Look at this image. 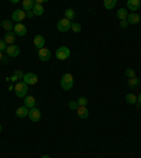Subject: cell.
I'll list each match as a JSON object with an SVG mask.
<instances>
[{
    "label": "cell",
    "instance_id": "4",
    "mask_svg": "<svg viewBox=\"0 0 141 158\" xmlns=\"http://www.w3.org/2000/svg\"><path fill=\"white\" fill-rule=\"evenodd\" d=\"M71 26H72V21H69V20H66L65 17H64V19H61L58 21L56 28H58V31H61V33H66V31L71 30Z\"/></svg>",
    "mask_w": 141,
    "mask_h": 158
},
{
    "label": "cell",
    "instance_id": "12",
    "mask_svg": "<svg viewBox=\"0 0 141 158\" xmlns=\"http://www.w3.org/2000/svg\"><path fill=\"white\" fill-rule=\"evenodd\" d=\"M16 34H14V31H9V33L4 34V43L7 44V45H13L14 43H16Z\"/></svg>",
    "mask_w": 141,
    "mask_h": 158
},
{
    "label": "cell",
    "instance_id": "33",
    "mask_svg": "<svg viewBox=\"0 0 141 158\" xmlns=\"http://www.w3.org/2000/svg\"><path fill=\"white\" fill-rule=\"evenodd\" d=\"M10 81H13V82H17V81H19V78H17L16 75H13L11 78H10Z\"/></svg>",
    "mask_w": 141,
    "mask_h": 158
},
{
    "label": "cell",
    "instance_id": "20",
    "mask_svg": "<svg viewBox=\"0 0 141 158\" xmlns=\"http://www.w3.org/2000/svg\"><path fill=\"white\" fill-rule=\"evenodd\" d=\"M34 4H35V2L34 0H24L23 2V9H24V11H31L33 10V7H34Z\"/></svg>",
    "mask_w": 141,
    "mask_h": 158
},
{
    "label": "cell",
    "instance_id": "7",
    "mask_svg": "<svg viewBox=\"0 0 141 158\" xmlns=\"http://www.w3.org/2000/svg\"><path fill=\"white\" fill-rule=\"evenodd\" d=\"M38 58H39V61H43V62L49 61V58H51V51H49L48 48H45V47L38 49Z\"/></svg>",
    "mask_w": 141,
    "mask_h": 158
},
{
    "label": "cell",
    "instance_id": "26",
    "mask_svg": "<svg viewBox=\"0 0 141 158\" xmlns=\"http://www.w3.org/2000/svg\"><path fill=\"white\" fill-rule=\"evenodd\" d=\"M124 75L127 76L128 79L135 78V71H134V69H133V68H127V69H126V71H124Z\"/></svg>",
    "mask_w": 141,
    "mask_h": 158
},
{
    "label": "cell",
    "instance_id": "5",
    "mask_svg": "<svg viewBox=\"0 0 141 158\" xmlns=\"http://www.w3.org/2000/svg\"><path fill=\"white\" fill-rule=\"evenodd\" d=\"M23 82L26 85H35L38 82V76L33 72H28V73H24V78H23Z\"/></svg>",
    "mask_w": 141,
    "mask_h": 158
},
{
    "label": "cell",
    "instance_id": "34",
    "mask_svg": "<svg viewBox=\"0 0 141 158\" xmlns=\"http://www.w3.org/2000/svg\"><path fill=\"white\" fill-rule=\"evenodd\" d=\"M138 105H141V93H140V95H138Z\"/></svg>",
    "mask_w": 141,
    "mask_h": 158
},
{
    "label": "cell",
    "instance_id": "16",
    "mask_svg": "<svg viewBox=\"0 0 141 158\" xmlns=\"http://www.w3.org/2000/svg\"><path fill=\"white\" fill-rule=\"evenodd\" d=\"M76 113H78L79 118H88V116H89V110L86 109V106H79L76 109Z\"/></svg>",
    "mask_w": 141,
    "mask_h": 158
},
{
    "label": "cell",
    "instance_id": "27",
    "mask_svg": "<svg viewBox=\"0 0 141 158\" xmlns=\"http://www.w3.org/2000/svg\"><path fill=\"white\" fill-rule=\"evenodd\" d=\"M71 30H72L73 33H81L82 27H81V24H78V23H72V26H71Z\"/></svg>",
    "mask_w": 141,
    "mask_h": 158
},
{
    "label": "cell",
    "instance_id": "31",
    "mask_svg": "<svg viewBox=\"0 0 141 158\" xmlns=\"http://www.w3.org/2000/svg\"><path fill=\"white\" fill-rule=\"evenodd\" d=\"M13 75H16L19 79H23L24 78V73H23V71H20V69H17V71H14V73Z\"/></svg>",
    "mask_w": 141,
    "mask_h": 158
},
{
    "label": "cell",
    "instance_id": "15",
    "mask_svg": "<svg viewBox=\"0 0 141 158\" xmlns=\"http://www.w3.org/2000/svg\"><path fill=\"white\" fill-rule=\"evenodd\" d=\"M138 7H140V0H127V9L130 11H137Z\"/></svg>",
    "mask_w": 141,
    "mask_h": 158
},
{
    "label": "cell",
    "instance_id": "37",
    "mask_svg": "<svg viewBox=\"0 0 141 158\" xmlns=\"http://www.w3.org/2000/svg\"><path fill=\"white\" fill-rule=\"evenodd\" d=\"M2 130H3V126H2V124H0V131H2Z\"/></svg>",
    "mask_w": 141,
    "mask_h": 158
},
{
    "label": "cell",
    "instance_id": "2",
    "mask_svg": "<svg viewBox=\"0 0 141 158\" xmlns=\"http://www.w3.org/2000/svg\"><path fill=\"white\" fill-rule=\"evenodd\" d=\"M73 86V76L71 73H65V75L61 78V88L64 90H71Z\"/></svg>",
    "mask_w": 141,
    "mask_h": 158
},
{
    "label": "cell",
    "instance_id": "30",
    "mask_svg": "<svg viewBox=\"0 0 141 158\" xmlns=\"http://www.w3.org/2000/svg\"><path fill=\"white\" fill-rule=\"evenodd\" d=\"M7 49V44L4 43V40H0V52H3Z\"/></svg>",
    "mask_w": 141,
    "mask_h": 158
},
{
    "label": "cell",
    "instance_id": "14",
    "mask_svg": "<svg viewBox=\"0 0 141 158\" xmlns=\"http://www.w3.org/2000/svg\"><path fill=\"white\" fill-rule=\"evenodd\" d=\"M140 21H141V17H140V14H137V13H130L127 16L128 24H138Z\"/></svg>",
    "mask_w": 141,
    "mask_h": 158
},
{
    "label": "cell",
    "instance_id": "8",
    "mask_svg": "<svg viewBox=\"0 0 141 158\" xmlns=\"http://www.w3.org/2000/svg\"><path fill=\"white\" fill-rule=\"evenodd\" d=\"M14 34L17 37H23L27 34V27L23 23H16L14 24Z\"/></svg>",
    "mask_w": 141,
    "mask_h": 158
},
{
    "label": "cell",
    "instance_id": "28",
    "mask_svg": "<svg viewBox=\"0 0 141 158\" xmlns=\"http://www.w3.org/2000/svg\"><path fill=\"white\" fill-rule=\"evenodd\" d=\"M68 107L71 109V110H76V109L79 107L78 100H71V102H69V105H68Z\"/></svg>",
    "mask_w": 141,
    "mask_h": 158
},
{
    "label": "cell",
    "instance_id": "39",
    "mask_svg": "<svg viewBox=\"0 0 141 158\" xmlns=\"http://www.w3.org/2000/svg\"><path fill=\"white\" fill-rule=\"evenodd\" d=\"M140 6H141V0H140Z\"/></svg>",
    "mask_w": 141,
    "mask_h": 158
},
{
    "label": "cell",
    "instance_id": "38",
    "mask_svg": "<svg viewBox=\"0 0 141 158\" xmlns=\"http://www.w3.org/2000/svg\"><path fill=\"white\" fill-rule=\"evenodd\" d=\"M0 27H2V21H0Z\"/></svg>",
    "mask_w": 141,
    "mask_h": 158
},
{
    "label": "cell",
    "instance_id": "35",
    "mask_svg": "<svg viewBox=\"0 0 141 158\" xmlns=\"http://www.w3.org/2000/svg\"><path fill=\"white\" fill-rule=\"evenodd\" d=\"M41 158H51V157H49V155H43Z\"/></svg>",
    "mask_w": 141,
    "mask_h": 158
},
{
    "label": "cell",
    "instance_id": "6",
    "mask_svg": "<svg viewBox=\"0 0 141 158\" xmlns=\"http://www.w3.org/2000/svg\"><path fill=\"white\" fill-rule=\"evenodd\" d=\"M27 13L24 11V10H14L13 14H11V19H13V21H16V23H21L24 19H26Z\"/></svg>",
    "mask_w": 141,
    "mask_h": 158
},
{
    "label": "cell",
    "instance_id": "10",
    "mask_svg": "<svg viewBox=\"0 0 141 158\" xmlns=\"http://www.w3.org/2000/svg\"><path fill=\"white\" fill-rule=\"evenodd\" d=\"M7 55L10 56V58H16V56L20 55V48L17 45H7V49H6Z\"/></svg>",
    "mask_w": 141,
    "mask_h": 158
},
{
    "label": "cell",
    "instance_id": "1",
    "mask_svg": "<svg viewBox=\"0 0 141 158\" xmlns=\"http://www.w3.org/2000/svg\"><path fill=\"white\" fill-rule=\"evenodd\" d=\"M14 93H16L17 98H26L27 93H28V85L21 81V82H17L14 86Z\"/></svg>",
    "mask_w": 141,
    "mask_h": 158
},
{
    "label": "cell",
    "instance_id": "21",
    "mask_svg": "<svg viewBox=\"0 0 141 158\" xmlns=\"http://www.w3.org/2000/svg\"><path fill=\"white\" fill-rule=\"evenodd\" d=\"M2 27L6 30L7 33H9V31H11V30L14 28V23L11 21V20H3V23H2Z\"/></svg>",
    "mask_w": 141,
    "mask_h": 158
},
{
    "label": "cell",
    "instance_id": "25",
    "mask_svg": "<svg viewBox=\"0 0 141 158\" xmlns=\"http://www.w3.org/2000/svg\"><path fill=\"white\" fill-rule=\"evenodd\" d=\"M65 19L69 20V21H72V20L75 19V11H73L72 9H66L65 10Z\"/></svg>",
    "mask_w": 141,
    "mask_h": 158
},
{
    "label": "cell",
    "instance_id": "32",
    "mask_svg": "<svg viewBox=\"0 0 141 158\" xmlns=\"http://www.w3.org/2000/svg\"><path fill=\"white\" fill-rule=\"evenodd\" d=\"M120 23H122V24H120V26H122L123 27V28H124V27H127V20H123V21H120Z\"/></svg>",
    "mask_w": 141,
    "mask_h": 158
},
{
    "label": "cell",
    "instance_id": "17",
    "mask_svg": "<svg viewBox=\"0 0 141 158\" xmlns=\"http://www.w3.org/2000/svg\"><path fill=\"white\" fill-rule=\"evenodd\" d=\"M28 112H30V109H27L26 106H21V107H19L16 110V116L20 117V118H24L26 116L28 117Z\"/></svg>",
    "mask_w": 141,
    "mask_h": 158
},
{
    "label": "cell",
    "instance_id": "23",
    "mask_svg": "<svg viewBox=\"0 0 141 158\" xmlns=\"http://www.w3.org/2000/svg\"><path fill=\"white\" fill-rule=\"evenodd\" d=\"M116 4H117V0H105V2H103V6H105V9H107V10L114 9Z\"/></svg>",
    "mask_w": 141,
    "mask_h": 158
},
{
    "label": "cell",
    "instance_id": "11",
    "mask_svg": "<svg viewBox=\"0 0 141 158\" xmlns=\"http://www.w3.org/2000/svg\"><path fill=\"white\" fill-rule=\"evenodd\" d=\"M35 105H37V100H35L34 96L27 95L26 98H24V106H26L27 109H34L35 107Z\"/></svg>",
    "mask_w": 141,
    "mask_h": 158
},
{
    "label": "cell",
    "instance_id": "13",
    "mask_svg": "<svg viewBox=\"0 0 141 158\" xmlns=\"http://www.w3.org/2000/svg\"><path fill=\"white\" fill-rule=\"evenodd\" d=\"M34 45L37 49H41L45 47V38L43 35H35L34 37Z\"/></svg>",
    "mask_w": 141,
    "mask_h": 158
},
{
    "label": "cell",
    "instance_id": "22",
    "mask_svg": "<svg viewBox=\"0 0 141 158\" xmlns=\"http://www.w3.org/2000/svg\"><path fill=\"white\" fill-rule=\"evenodd\" d=\"M127 85H128V88H130V89L138 88V85H140V79H138L137 76H135V78L128 79V81H127Z\"/></svg>",
    "mask_w": 141,
    "mask_h": 158
},
{
    "label": "cell",
    "instance_id": "9",
    "mask_svg": "<svg viewBox=\"0 0 141 158\" xmlns=\"http://www.w3.org/2000/svg\"><path fill=\"white\" fill-rule=\"evenodd\" d=\"M28 118L31 120V122H34V123L39 122V118H41V112H39V110H38L37 107L30 109V112H28Z\"/></svg>",
    "mask_w": 141,
    "mask_h": 158
},
{
    "label": "cell",
    "instance_id": "3",
    "mask_svg": "<svg viewBox=\"0 0 141 158\" xmlns=\"http://www.w3.org/2000/svg\"><path fill=\"white\" fill-rule=\"evenodd\" d=\"M55 56H56L58 61H65V59H68L69 56H71V49H69L68 47H65V45L59 47V48L56 49Z\"/></svg>",
    "mask_w": 141,
    "mask_h": 158
},
{
    "label": "cell",
    "instance_id": "24",
    "mask_svg": "<svg viewBox=\"0 0 141 158\" xmlns=\"http://www.w3.org/2000/svg\"><path fill=\"white\" fill-rule=\"evenodd\" d=\"M127 9H118L117 10V19H120V21L123 20H127Z\"/></svg>",
    "mask_w": 141,
    "mask_h": 158
},
{
    "label": "cell",
    "instance_id": "19",
    "mask_svg": "<svg viewBox=\"0 0 141 158\" xmlns=\"http://www.w3.org/2000/svg\"><path fill=\"white\" fill-rule=\"evenodd\" d=\"M126 102H127L128 105H137L138 99L134 93H127V95H126Z\"/></svg>",
    "mask_w": 141,
    "mask_h": 158
},
{
    "label": "cell",
    "instance_id": "36",
    "mask_svg": "<svg viewBox=\"0 0 141 158\" xmlns=\"http://www.w3.org/2000/svg\"><path fill=\"white\" fill-rule=\"evenodd\" d=\"M2 59H3V54L0 52V61H2Z\"/></svg>",
    "mask_w": 141,
    "mask_h": 158
},
{
    "label": "cell",
    "instance_id": "18",
    "mask_svg": "<svg viewBox=\"0 0 141 158\" xmlns=\"http://www.w3.org/2000/svg\"><path fill=\"white\" fill-rule=\"evenodd\" d=\"M31 11H33V16H43V14H44V7H43V4H41V3H35Z\"/></svg>",
    "mask_w": 141,
    "mask_h": 158
},
{
    "label": "cell",
    "instance_id": "29",
    "mask_svg": "<svg viewBox=\"0 0 141 158\" xmlns=\"http://www.w3.org/2000/svg\"><path fill=\"white\" fill-rule=\"evenodd\" d=\"M78 105L79 106H86L88 105V99L86 98H79L78 99Z\"/></svg>",
    "mask_w": 141,
    "mask_h": 158
}]
</instances>
